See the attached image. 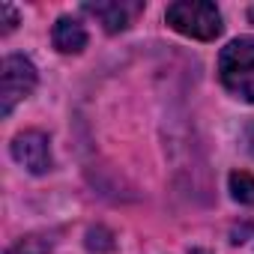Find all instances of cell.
<instances>
[{"mask_svg": "<svg viewBox=\"0 0 254 254\" xmlns=\"http://www.w3.org/2000/svg\"><path fill=\"white\" fill-rule=\"evenodd\" d=\"M165 18L177 33L200 42H209L221 33V15L215 3H206V0H177L168 6Z\"/></svg>", "mask_w": 254, "mask_h": 254, "instance_id": "7a4b0ae2", "label": "cell"}, {"mask_svg": "<svg viewBox=\"0 0 254 254\" xmlns=\"http://www.w3.org/2000/svg\"><path fill=\"white\" fill-rule=\"evenodd\" d=\"M248 18H251V24H254V6H251V9H248Z\"/></svg>", "mask_w": 254, "mask_h": 254, "instance_id": "8fae6325", "label": "cell"}, {"mask_svg": "<svg viewBox=\"0 0 254 254\" xmlns=\"http://www.w3.org/2000/svg\"><path fill=\"white\" fill-rule=\"evenodd\" d=\"M218 75L233 96L254 102V39H233L218 57Z\"/></svg>", "mask_w": 254, "mask_h": 254, "instance_id": "6da1fadb", "label": "cell"}, {"mask_svg": "<svg viewBox=\"0 0 254 254\" xmlns=\"http://www.w3.org/2000/svg\"><path fill=\"white\" fill-rule=\"evenodd\" d=\"M230 194H233V200L254 206V177L245 171H233L230 174Z\"/></svg>", "mask_w": 254, "mask_h": 254, "instance_id": "52a82bcc", "label": "cell"}, {"mask_svg": "<svg viewBox=\"0 0 254 254\" xmlns=\"http://www.w3.org/2000/svg\"><path fill=\"white\" fill-rule=\"evenodd\" d=\"M36 81H39L36 66L27 57H21V54L6 57L3 66H0V114L9 117L12 108L36 90Z\"/></svg>", "mask_w": 254, "mask_h": 254, "instance_id": "3957f363", "label": "cell"}, {"mask_svg": "<svg viewBox=\"0 0 254 254\" xmlns=\"http://www.w3.org/2000/svg\"><path fill=\"white\" fill-rule=\"evenodd\" d=\"M51 39H54V48H57L60 54H81L84 45H87V30H84V24H81L78 18L60 15L57 24H54Z\"/></svg>", "mask_w": 254, "mask_h": 254, "instance_id": "8992f818", "label": "cell"}, {"mask_svg": "<svg viewBox=\"0 0 254 254\" xmlns=\"http://www.w3.org/2000/svg\"><path fill=\"white\" fill-rule=\"evenodd\" d=\"M141 9H144V3H123V0H111V3H87L84 6V12L93 15L108 33L126 30V27L135 21V15Z\"/></svg>", "mask_w": 254, "mask_h": 254, "instance_id": "5b68a950", "label": "cell"}, {"mask_svg": "<svg viewBox=\"0 0 254 254\" xmlns=\"http://www.w3.org/2000/svg\"><path fill=\"white\" fill-rule=\"evenodd\" d=\"M12 159L30 171V174H48L54 159H51V144L42 132H21L12 141Z\"/></svg>", "mask_w": 254, "mask_h": 254, "instance_id": "277c9868", "label": "cell"}, {"mask_svg": "<svg viewBox=\"0 0 254 254\" xmlns=\"http://www.w3.org/2000/svg\"><path fill=\"white\" fill-rule=\"evenodd\" d=\"M191 254H209V251H206V248H194Z\"/></svg>", "mask_w": 254, "mask_h": 254, "instance_id": "30bf717a", "label": "cell"}, {"mask_svg": "<svg viewBox=\"0 0 254 254\" xmlns=\"http://www.w3.org/2000/svg\"><path fill=\"white\" fill-rule=\"evenodd\" d=\"M0 15H3V36H6V33H12V30H15L18 15H15V9H12L9 3H0Z\"/></svg>", "mask_w": 254, "mask_h": 254, "instance_id": "9c48e42d", "label": "cell"}, {"mask_svg": "<svg viewBox=\"0 0 254 254\" xmlns=\"http://www.w3.org/2000/svg\"><path fill=\"white\" fill-rule=\"evenodd\" d=\"M6 254H45V242H42L39 236H30V239L18 242L15 248H9Z\"/></svg>", "mask_w": 254, "mask_h": 254, "instance_id": "ba28073f", "label": "cell"}]
</instances>
